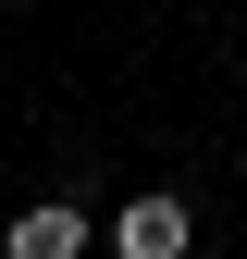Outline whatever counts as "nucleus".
<instances>
[{
  "mask_svg": "<svg viewBox=\"0 0 247 259\" xmlns=\"http://www.w3.org/2000/svg\"><path fill=\"white\" fill-rule=\"evenodd\" d=\"M99 235H87V210L74 198H37V210H13V235H0V259H87Z\"/></svg>",
  "mask_w": 247,
  "mask_h": 259,
  "instance_id": "obj_1",
  "label": "nucleus"
},
{
  "mask_svg": "<svg viewBox=\"0 0 247 259\" xmlns=\"http://www.w3.org/2000/svg\"><path fill=\"white\" fill-rule=\"evenodd\" d=\"M198 247V222H185V198H136L111 222V259H185Z\"/></svg>",
  "mask_w": 247,
  "mask_h": 259,
  "instance_id": "obj_2",
  "label": "nucleus"
},
{
  "mask_svg": "<svg viewBox=\"0 0 247 259\" xmlns=\"http://www.w3.org/2000/svg\"><path fill=\"white\" fill-rule=\"evenodd\" d=\"M235 87H247V62H235Z\"/></svg>",
  "mask_w": 247,
  "mask_h": 259,
  "instance_id": "obj_3",
  "label": "nucleus"
}]
</instances>
